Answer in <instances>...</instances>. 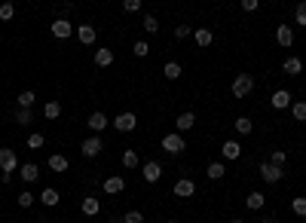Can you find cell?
<instances>
[{"mask_svg": "<svg viewBox=\"0 0 306 223\" xmlns=\"http://www.w3.org/2000/svg\"><path fill=\"white\" fill-rule=\"evenodd\" d=\"M18 165H21V162H18L15 150H12V147H3V150H0V171H3V178H12V171H15Z\"/></svg>", "mask_w": 306, "mask_h": 223, "instance_id": "cell-1", "label": "cell"}, {"mask_svg": "<svg viewBox=\"0 0 306 223\" xmlns=\"http://www.w3.org/2000/svg\"><path fill=\"white\" fill-rule=\"evenodd\" d=\"M25 144H28L31 150H40V147L46 144V135H40V132H31V135L25 138Z\"/></svg>", "mask_w": 306, "mask_h": 223, "instance_id": "cell-29", "label": "cell"}, {"mask_svg": "<svg viewBox=\"0 0 306 223\" xmlns=\"http://www.w3.org/2000/svg\"><path fill=\"white\" fill-rule=\"evenodd\" d=\"M123 190H126V181H123L120 175H110V178L104 181V193H107V196H120Z\"/></svg>", "mask_w": 306, "mask_h": 223, "instance_id": "cell-17", "label": "cell"}, {"mask_svg": "<svg viewBox=\"0 0 306 223\" xmlns=\"http://www.w3.org/2000/svg\"><path fill=\"white\" fill-rule=\"evenodd\" d=\"M282 70H285L288 77H300V73H303V61H300V55H288V58L282 61Z\"/></svg>", "mask_w": 306, "mask_h": 223, "instance_id": "cell-13", "label": "cell"}, {"mask_svg": "<svg viewBox=\"0 0 306 223\" xmlns=\"http://www.w3.org/2000/svg\"><path fill=\"white\" fill-rule=\"evenodd\" d=\"M15 101H18V107H21V110H31V107H34V101H37V92H34V89H25V92H18V98H15Z\"/></svg>", "mask_w": 306, "mask_h": 223, "instance_id": "cell-25", "label": "cell"}, {"mask_svg": "<svg viewBox=\"0 0 306 223\" xmlns=\"http://www.w3.org/2000/svg\"><path fill=\"white\" fill-rule=\"evenodd\" d=\"M46 165H49L55 175H64V171L70 168V162H67V156H64V153H52V156L46 159Z\"/></svg>", "mask_w": 306, "mask_h": 223, "instance_id": "cell-15", "label": "cell"}, {"mask_svg": "<svg viewBox=\"0 0 306 223\" xmlns=\"http://www.w3.org/2000/svg\"><path fill=\"white\" fill-rule=\"evenodd\" d=\"M43 116L55 122V119L61 116V104H58V101H46V104H43Z\"/></svg>", "mask_w": 306, "mask_h": 223, "instance_id": "cell-27", "label": "cell"}, {"mask_svg": "<svg viewBox=\"0 0 306 223\" xmlns=\"http://www.w3.org/2000/svg\"><path fill=\"white\" fill-rule=\"evenodd\" d=\"M254 92V77L251 73H239L236 80H233V95L236 98H248Z\"/></svg>", "mask_w": 306, "mask_h": 223, "instance_id": "cell-2", "label": "cell"}, {"mask_svg": "<svg viewBox=\"0 0 306 223\" xmlns=\"http://www.w3.org/2000/svg\"><path fill=\"white\" fill-rule=\"evenodd\" d=\"M40 202H43V205H46V208H55V205H58V202H61V193H58V190H55V187H46V190H43V193H40Z\"/></svg>", "mask_w": 306, "mask_h": 223, "instance_id": "cell-20", "label": "cell"}, {"mask_svg": "<svg viewBox=\"0 0 306 223\" xmlns=\"http://www.w3.org/2000/svg\"><path fill=\"white\" fill-rule=\"evenodd\" d=\"M52 37H55V40H70V37H74V24H70L67 18H55V21H52Z\"/></svg>", "mask_w": 306, "mask_h": 223, "instance_id": "cell-8", "label": "cell"}, {"mask_svg": "<svg viewBox=\"0 0 306 223\" xmlns=\"http://www.w3.org/2000/svg\"><path fill=\"white\" fill-rule=\"evenodd\" d=\"M205 175H208L211 181H221V178L227 175V162H211V165L205 168Z\"/></svg>", "mask_w": 306, "mask_h": 223, "instance_id": "cell-28", "label": "cell"}, {"mask_svg": "<svg viewBox=\"0 0 306 223\" xmlns=\"http://www.w3.org/2000/svg\"><path fill=\"white\" fill-rule=\"evenodd\" d=\"M291 211H294L297 217H306V196H297V199L291 202Z\"/></svg>", "mask_w": 306, "mask_h": 223, "instance_id": "cell-36", "label": "cell"}, {"mask_svg": "<svg viewBox=\"0 0 306 223\" xmlns=\"http://www.w3.org/2000/svg\"><path fill=\"white\" fill-rule=\"evenodd\" d=\"M141 6H144L141 0H126V3H123V9H126V12H141Z\"/></svg>", "mask_w": 306, "mask_h": 223, "instance_id": "cell-42", "label": "cell"}, {"mask_svg": "<svg viewBox=\"0 0 306 223\" xmlns=\"http://www.w3.org/2000/svg\"><path fill=\"white\" fill-rule=\"evenodd\" d=\"M18 205H21V208H31V205H34V196H31V190H21V193H18Z\"/></svg>", "mask_w": 306, "mask_h": 223, "instance_id": "cell-39", "label": "cell"}, {"mask_svg": "<svg viewBox=\"0 0 306 223\" xmlns=\"http://www.w3.org/2000/svg\"><path fill=\"white\" fill-rule=\"evenodd\" d=\"M95 64H98V67H110V64H113V52H110L107 46L95 49Z\"/></svg>", "mask_w": 306, "mask_h": 223, "instance_id": "cell-24", "label": "cell"}, {"mask_svg": "<svg viewBox=\"0 0 306 223\" xmlns=\"http://www.w3.org/2000/svg\"><path fill=\"white\" fill-rule=\"evenodd\" d=\"M18 178H21L25 184L40 181V165H37V162H21V165H18Z\"/></svg>", "mask_w": 306, "mask_h": 223, "instance_id": "cell-11", "label": "cell"}, {"mask_svg": "<svg viewBox=\"0 0 306 223\" xmlns=\"http://www.w3.org/2000/svg\"><path fill=\"white\" fill-rule=\"evenodd\" d=\"M132 52H135L138 58H144V55L150 52V43H147V40H135V46H132Z\"/></svg>", "mask_w": 306, "mask_h": 223, "instance_id": "cell-37", "label": "cell"}, {"mask_svg": "<svg viewBox=\"0 0 306 223\" xmlns=\"http://www.w3.org/2000/svg\"><path fill=\"white\" fill-rule=\"evenodd\" d=\"M230 223H245V220H239V217H236V220H230Z\"/></svg>", "mask_w": 306, "mask_h": 223, "instance_id": "cell-46", "label": "cell"}, {"mask_svg": "<svg viewBox=\"0 0 306 223\" xmlns=\"http://www.w3.org/2000/svg\"><path fill=\"white\" fill-rule=\"evenodd\" d=\"M141 24H144V31H147V34H156V31H159V18H156V15H144V18H141Z\"/></svg>", "mask_w": 306, "mask_h": 223, "instance_id": "cell-35", "label": "cell"}, {"mask_svg": "<svg viewBox=\"0 0 306 223\" xmlns=\"http://www.w3.org/2000/svg\"><path fill=\"white\" fill-rule=\"evenodd\" d=\"M159 144H162V150H166V153H175V156L187 150V141H184L178 132H169V135H162V141H159Z\"/></svg>", "mask_w": 306, "mask_h": 223, "instance_id": "cell-3", "label": "cell"}, {"mask_svg": "<svg viewBox=\"0 0 306 223\" xmlns=\"http://www.w3.org/2000/svg\"><path fill=\"white\" fill-rule=\"evenodd\" d=\"M221 153H224V159H227V162H233V159H239V156H242V144H239V141H224Z\"/></svg>", "mask_w": 306, "mask_h": 223, "instance_id": "cell-18", "label": "cell"}, {"mask_svg": "<svg viewBox=\"0 0 306 223\" xmlns=\"http://www.w3.org/2000/svg\"><path fill=\"white\" fill-rule=\"evenodd\" d=\"M123 223H144V214H141V211H126V214H123Z\"/></svg>", "mask_w": 306, "mask_h": 223, "instance_id": "cell-40", "label": "cell"}, {"mask_svg": "<svg viewBox=\"0 0 306 223\" xmlns=\"http://www.w3.org/2000/svg\"><path fill=\"white\" fill-rule=\"evenodd\" d=\"M264 205H267V196H264V193H248V196H245V208H248V211H261Z\"/></svg>", "mask_w": 306, "mask_h": 223, "instance_id": "cell-22", "label": "cell"}, {"mask_svg": "<svg viewBox=\"0 0 306 223\" xmlns=\"http://www.w3.org/2000/svg\"><path fill=\"white\" fill-rule=\"evenodd\" d=\"M261 178L267 181V184H279L282 178H285V171H282V165H273V162H261Z\"/></svg>", "mask_w": 306, "mask_h": 223, "instance_id": "cell-6", "label": "cell"}, {"mask_svg": "<svg viewBox=\"0 0 306 223\" xmlns=\"http://www.w3.org/2000/svg\"><path fill=\"white\" fill-rule=\"evenodd\" d=\"M80 211H83L86 217H95V214L101 211V202H98L95 196H86V199H83V205H80Z\"/></svg>", "mask_w": 306, "mask_h": 223, "instance_id": "cell-23", "label": "cell"}, {"mask_svg": "<svg viewBox=\"0 0 306 223\" xmlns=\"http://www.w3.org/2000/svg\"><path fill=\"white\" fill-rule=\"evenodd\" d=\"M233 126H236V132H239V135H251V129H254V122H251L248 116H239Z\"/></svg>", "mask_w": 306, "mask_h": 223, "instance_id": "cell-31", "label": "cell"}, {"mask_svg": "<svg viewBox=\"0 0 306 223\" xmlns=\"http://www.w3.org/2000/svg\"><path fill=\"white\" fill-rule=\"evenodd\" d=\"M15 18V3H0V21H12Z\"/></svg>", "mask_w": 306, "mask_h": 223, "instance_id": "cell-33", "label": "cell"}, {"mask_svg": "<svg viewBox=\"0 0 306 223\" xmlns=\"http://www.w3.org/2000/svg\"><path fill=\"white\" fill-rule=\"evenodd\" d=\"M101 147H104V141H101L98 135H92V138H83V141H80V153H83L86 159H95V156L101 153Z\"/></svg>", "mask_w": 306, "mask_h": 223, "instance_id": "cell-5", "label": "cell"}, {"mask_svg": "<svg viewBox=\"0 0 306 223\" xmlns=\"http://www.w3.org/2000/svg\"><path fill=\"white\" fill-rule=\"evenodd\" d=\"M86 126L95 132V135H101L107 126H110V119H107V113H101V110H95V113H89V119H86Z\"/></svg>", "mask_w": 306, "mask_h": 223, "instance_id": "cell-10", "label": "cell"}, {"mask_svg": "<svg viewBox=\"0 0 306 223\" xmlns=\"http://www.w3.org/2000/svg\"><path fill=\"white\" fill-rule=\"evenodd\" d=\"M141 178H144L147 184H156V181L162 178V165H159L156 159H150V162H141Z\"/></svg>", "mask_w": 306, "mask_h": 223, "instance_id": "cell-7", "label": "cell"}, {"mask_svg": "<svg viewBox=\"0 0 306 223\" xmlns=\"http://www.w3.org/2000/svg\"><path fill=\"white\" fill-rule=\"evenodd\" d=\"M107 223H123V217H110Z\"/></svg>", "mask_w": 306, "mask_h": 223, "instance_id": "cell-45", "label": "cell"}, {"mask_svg": "<svg viewBox=\"0 0 306 223\" xmlns=\"http://www.w3.org/2000/svg\"><path fill=\"white\" fill-rule=\"evenodd\" d=\"M270 101H273V107H276V110H291V104H294V98H291V92H288V89H276Z\"/></svg>", "mask_w": 306, "mask_h": 223, "instance_id": "cell-9", "label": "cell"}, {"mask_svg": "<svg viewBox=\"0 0 306 223\" xmlns=\"http://www.w3.org/2000/svg\"><path fill=\"white\" fill-rule=\"evenodd\" d=\"M242 9H245V12H257L261 3H257V0H242Z\"/></svg>", "mask_w": 306, "mask_h": 223, "instance_id": "cell-44", "label": "cell"}, {"mask_svg": "<svg viewBox=\"0 0 306 223\" xmlns=\"http://www.w3.org/2000/svg\"><path fill=\"white\" fill-rule=\"evenodd\" d=\"M162 73H166V80H178V77L184 73V67H181L178 61H166V64H162Z\"/></svg>", "mask_w": 306, "mask_h": 223, "instance_id": "cell-26", "label": "cell"}, {"mask_svg": "<svg viewBox=\"0 0 306 223\" xmlns=\"http://www.w3.org/2000/svg\"><path fill=\"white\" fill-rule=\"evenodd\" d=\"M196 193V184L190 181V178H181V181H175V196L178 199H190Z\"/></svg>", "mask_w": 306, "mask_h": 223, "instance_id": "cell-16", "label": "cell"}, {"mask_svg": "<svg viewBox=\"0 0 306 223\" xmlns=\"http://www.w3.org/2000/svg\"><path fill=\"white\" fill-rule=\"evenodd\" d=\"M193 43H196V46H202V49H205V46H211V43H215L211 28H199V31H193Z\"/></svg>", "mask_w": 306, "mask_h": 223, "instance_id": "cell-19", "label": "cell"}, {"mask_svg": "<svg viewBox=\"0 0 306 223\" xmlns=\"http://www.w3.org/2000/svg\"><path fill=\"white\" fill-rule=\"evenodd\" d=\"M175 126H178V135H181V132H190V129L196 126V113H193V110L178 113V116H175Z\"/></svg>", "mask_w": 306, "mask_h": 223, "instance_id": "cell-14", "label": "cell"}, {"mask_svg": "<svg viewBox=\"0 0 306 223\" xmlns=\"http://www.w3.org/2000/svg\"><path fill=\"white\" fill-rule=\"evenodd\" d=\"M166 223H181V220H166Z\"/></svg>", "mask_w": 306, "mask_h": 223, "instance_id": "cell-47", "label": "cell"}, {"mask_svg": "<svg viewBox=\"0 0 306 223\" xmlns=\"http://www.w3.org/2000/svg\"><path fill=\"white\" fill-rule=\"evenodd\" d=\"M294 21H297L300 28H306V3H300V6H297V12H294Z\"/></svg>", "mask_w": 306, "mask_h": 223, "instance_id": "cell-41", "label": "cell"}, {"mask_svg": "<svg viewBox=\"0 0 306 223\" xmlns=\"http://www.w3.org/2000/svg\"><path fill=\"white\" fill-rule=\"evenodd\" d=\"M120 162H123L126 168H138V165H141V159H138V153H135V150H126Z\"/></svg>", "mask_w": 306, "mask_h": 223, "instance_id": "cell-32", "label": "cell"}, {"mask_svg": "<svg viewBox=\"0 0 306 223\" xmlns=\"http://www.w3.org/2000/svg\"><path fill=\"white\" fill-rule=\"evenodd\" d=\"M12 119H15L18 126H31V122H34V113H31V110H21V107H18V110L12 113Z\"/></svg>", "mask_w": 306, "mask_h": 223, "instance_id": "cell-30", "label": "cell"}, {"mask_svg": "<svg viewBox=\"0 0 306 223\" xmlns=\"http://www.w3.org/2000/svg\"><path fill=\"white\" fill-rule=\"evenodd\" d=\"M175 37H178V40H187V37H193V28H190V24H178V28H175Z\"/></svg>", "mask_w": 306, "mask_h": 223, "instance_id": "cell-38", "label": "cell"}, {"mask_svg": "<svg viewBox=\"0 0 306 223\" xmlns=\"http://www.w3.org/2000/svg\"><path fill=\"white\" fill-rule=\"evenodd\" d=\"M77 37H80V43H83V46H92L98 34H95V28H92V24H80V28H77Z\"/></svg>", "mask_w": 306, "mask_h": 223, "instance_id": "cell-21", "label": "cell"}, {"mask_svg": "<svg viewBox=\"0 0 306 223\" xmlns=\"http://www.w3.org/2000/svg\"><path fill=\"white\" fill-rule=\"evenodd\" d=\"M113 129L123 132V135H126V132H135V129H138V116L129 113V110H126V113H116V116H113Z\"/></svg>", "mask_w": 306, "mask_h": 223, "instance_id": "cell-4", "label": "cell"}, {"mask_svg": "<svg viewBox=\"0 0 306 223\" xmlns=\"http://www.w3.org/2000/svg\"><path fill=\"white\" fill-rule=\"evenodd\" d=\"M276 43L285 46V49L294 46V28H291V24H279V28H276Z\"/></svg>", "mask_w": 306, "mask_h": 223, "instance_id": "cell-12", "label": "cell"}, {"mask_svg": "<svg viewBox=\"0 0 306 223\" xmlns=\"http://www.w3.org/2000/svg\"><path fill=\"white\" fill-rule=\"evenodd\" d=\"M291 116H294L297 122H306V101H294V104H291Z\"/></svg>", "mask_w": 306, "mask_h": 223, "instance_id": "cell-34", "label": "cell"}, {"mask_svg": "<svg viewBox=\"0 0 306 223\" xmlns=\"http://www.w3.org/2000/svg\"><path fill=\"white\" fill-rule=\"evenodd\" d=\"M285 159H288V153H285V150H276L270 162H273V165H285Z\"/></svg>", "mask_w": 306, "mask_h": 223, "instance_id": "cell-43", "label": "cell"}]
</instances>
